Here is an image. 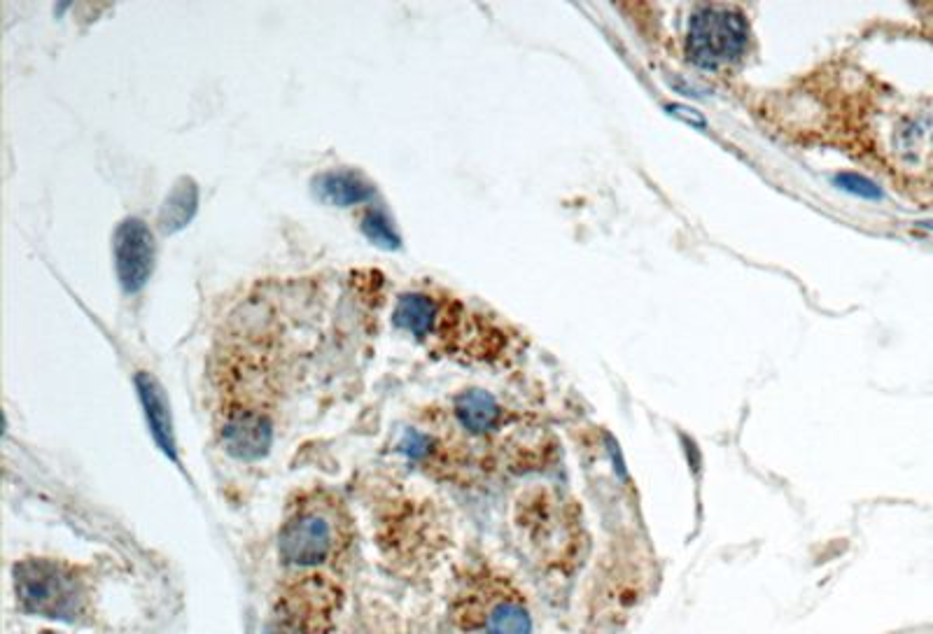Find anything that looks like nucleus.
<instances>
[{"label":"nucleus","mask_w":933,"mask_h":634,"mask_svg":"<svg viewBox=\"0 0 933 634\" xmlns=\"http://www.w3.org/2000/svg\"><path fill=\"white\" fill-rule=\"evenodd\" d=\"M343 509L334 497L313 492L287 511L278 532V555L287 567L318 569L334 562L343 532Z\"/></svg>","instance_id":"1"},{"label":"nucleus","mask_w":933,"mask_h":634,"mask_svg":"<svg viewBox=\"0 0 933 634\" xmlns=\"http://www.w3.org/2000/svg\"><path fill=\"white\" fill-rule=\"evenodd\" d=\"M14 590L21 607L52 621L75 618L84 604V588L73 569L47 560L19 562Z\"/></svg>","instance_id":"2"},{"label":"nucleus","mask_w":933,"mask_h":634,"mask_svg":"<svg viewBox=\"0 0 933 634\" xmlns=\"http://www.w3.org/2000/svg\"><path fill=\"white\" fill-rule=\"evenodd\" d=\"M747 19L733 7L705 5L693 12L686 54L693 66L717 70L726 63L738 61L747 47Z\"/></svg>","instance_id":"3"},{"label":"nucleus","mask_w":933,"mask_h":634,"mask_svg":"<svg viewBox=\"0 0 933 634\" xmlns=\"http://www.w3.org/2000/svg\"><path fill=\"white\" fill-rule=\"evenodd\" d=\"M112 252H115V273L119 287L126 294H138L150 283L154 262H157V243H154L152 229L138 217H126L119 222L112 238Z\"/></svg>","instance_id":"4"},{"label":"nucleus","mask_w":933,"mask_h":634,"mask_svg":"<svg viewBox=\"0 0 933 634\" xmlns=\"http://www.w3.org/2000/svg\"><path fill=\"white\" fill-rule=\"evenodd\" d=\"M136 392H138L140 406H143L145 422H147V427H150L154 443H157V446L161 448V453H164L168 460L178 462V443H175L171 404H168L164 387H161V383L152 376V373L138 371Z\"/></svg>","instance_id":"5"},{"label":"nucleus","mask_w":933,"mask_h":634,"mask_svg":"<svg viewBox=\"0 0 933 634\" xmlns=\"http://www.w3.org/2000/svg\"><path fill=\"white\" fill-rule=\"evenodd\" d=\"M313 192L322 203L334 208H353L360 203L374 199L376 187L360 171L339 168V171H325L313 180Z\"/></svg>","instance_id":"6"},{"label":"nucleus","mask_w":933,"mask_h":634,"mask_svg":"<svg viewBox=\"0 0 933 634\" xmlns=\"http://www.w3.org/2000/svg\"><path fill=\"white\" fill-rule=\"evenodd\" d=\"M441 308L437 299L425 292H406L397 299L395 313H392V324L397 329L406 331L418 341L430 338L437 331Z\"/></svg>","instance_id":"7"},{"label":"nucleus","mask_w":933,"mask_h":634,"mask_svg":"<svg viewBox=\"0 0 933 634\" xmlns=\"http://www.w3.org/2000/svg\"><path fill=\"white\" fill-rule=\"evenodd\" d=\"M453 415L458 425L472 436H483L497 429L502 408L486 390H467L453 399Z\"/></svg>","instance_id":"8"},{"label":"nucleus","mask_w":933,"mask_h":634,"mask_svg":"<svg viewBox=\"0 0 933 634\" xmlns=\"http://www.w3.org/2000/svg\"><path fill=\"white\" fill-rule=\"evenodd\" d=\"M196 210H199V187L192 178H180L175 182L171 192L161 203L157 224L164 234H175L182 231L189 222L194 220Z\"/></svg>","instance_id":"9"},{"label":"nucleus","mask_w":933,"mask_h":634,"mask_svg":"<svg viewBox=\"0 0 933 634\" xmlns=\"http://www.w3.org/2000/svg\"><path fill=\"white\" fill-rule=\"evenodd\" d=\"M486 634H532V618L521 600L502 597L486 616Z\"/></svg>","instance_id":"10"},{"label":"nucleus","mask_w":933,"mask_h":634,"mask_svg":"<svg viewBox=\"0 0 933 634\" xmlns=\"http://www.w3.org/2000/svg\"><path fill=\"white\" fill-rule=\"evenodd\" d=\"M362 234L367 236V241L371 245L381 250H397L402 245V238H399L395 224L388 217V213L381 208H371L367 215L362 217Z\"/></svg>","instance_id":"11"},{"label":"nucleus","mask_w":933,"mask_h":634,"mask_svg":"<svg viewBox=\"0 0 933 634\" xmlns=\"http://www.w3.org/2000/svg\"><path fill=\"white\" fill-rule=\"evenodd\" d=\"M836 185L843 187L845 192H850L854 196H861V199H882V189L871 182L864 175L857 173H838L836 175Z\"/></svg>","instance_id":"12"},{"label":"nucleus","mask_w":933,"mask_h":634,"mask_svg":"<svg viewBox=\"0 0 933 634\" xmlns=\"http://www.w3.org/2000/svg\"><path fill=\"white\" fill-rule=\"evenodd\" d=\"M670 112H675V117H684V119H689L691 124H698V126H703V124H705V119L700 117V112H696V110H689V108H684V105H672Z\"/></svg>","instance_id":"13"},{"label":"nucleus","mask_w":933,"mask_h":634,"mask_svg":"<svg viewBox=\"0 0 933 634\" xmlns=\"http://www.w3.org/2000/svg\"><path fill=\"white\" fill-rule=\"evenodd\" d=\"M920 227H924V229H931V231H933V220H927V222H922V224H920Z\"/></svg>","instance_id":"14"}]
</instances>
